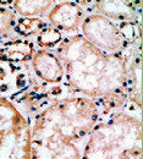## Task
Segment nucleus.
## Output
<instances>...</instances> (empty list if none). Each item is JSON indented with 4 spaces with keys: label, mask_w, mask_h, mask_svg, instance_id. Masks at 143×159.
I'll use <instances>...</instances> for the list:
<instances>
[{
    "label": "nucleus",
    "mask_w": 143,
    "mask_h": 159,
    "mask_svg": "<svg viewBox=\"0 0 143 159\" xmlns=\"http://www.w3.org/2000/svg\"><path fill=\"white\" fill-rule=\"evenodd\" d=\"M121 37L126 42L127 45L135 44L137 40L141 38V23L137 21L132 22H120L116 25Z\"/></svg>",
    "instance_id": "15"
},
{
    "label": "nucleus",
    "mask_w": 143,
    "mask_h": 159,
    "mask_svg": "<svg viewBox=\"0 0 143 159\" xmlns=\"http://www.w3.org/2000/svg\"><path fill=\"white\" fill-rule=\"evenodd\" d=\"M31 124L12 102L0 97V159H31Z\"/></svg>",
    "instance_id": "4"
},
{
    "label": "nucleus",
    "mask_w": 143,
    "mask_h": 159,
    "mask_svg": "<svg viewBox=\"0 0 143 159\" xmlns=\"http://www.w3.org/2000/svg\"><path fill=\"white\" fill-rule=\"evenodd\" d=\"M15 14L6 7H0V34L9 32L15 25Z\"/></svg>",
    "instance_id": "16"
},
{
    "label": "nucleus",
    "mask_w": 143,
    "mask_h": 159,
    "mask_svg": "<svg viewBox=\"0 0 143 159\" xmlns=\"http://www.w3.org/2000/svg\"><path fill=\"white\" fill-rule=\"evenodd\" d=\"M128 48L120 54H105L82 34H76L61 40L56 57L64 66L67 86L74 92L96 100L102 113L110 114L127 100Z\"/></svg>",
    "instance_id": "1"
},
{
    "label": "nucleus",
    "mask_w": 143,
    "mask_h": 159,
    "mask_svg": "<svg viewBox=\"0 0 143 159\" xmlns=\"http://www.w3.org/2000/svg\"><path fill=\"white\" fill-rule=\"evenodd\" d=\"M34 55V47L31 40L12 39L5 42L0 47V61L20 64L29 60Z\"/></svg>",
    "instance_id": "11"
},
{
    "label": "nucleus",
    "mask_w": 143,
    "mask_h": 159,
    "mask_svg": "<svg viewBox=\"0 0 143 159\" xmlns=\"http://www.w3.org/2000/svg\"><path fill=\"white\" fill-rule=\"evenodd\" d=\"M101 113L97 102L87 97L58 99L36 116L31 126L32 141H81L99 121Z\"/></svg>",
    "instance_id": "2"
},
{
    "label": "nucleus",
    "mask_w": 143,
    "mask_h": 159,
    "mask_svg": "<svg viewBox=\"0 0 143 159\" xmlns=\"http://www.w3.org/2000/svg\"><path fill=\"white\" fill-rule=\"evenodd\" d=\"M96 7L105 19L108 17L120 22H132L137 20L140 15L141 2L102 0L96 2Z\"/></svg>",
    "instance_id": "10"
},
{
    "label": "nucleus",
    "mask_w": 143,
    "mask_h": 159,
    "mask_svg": "<svg viewBox=\"0 0 143 159\" xmlns=\"http://www.w3.org/2000/svg\"><path fill=\"white\" fill-rule=\"evenodd\" d=\"M47 26L44 21L38 17H22L17 21L15 26V31L22 37H29L39 33Z\"/></svg>",
    "instance_id": "13"
},
{
    "label": "nucleus",
    "mask_w": 143,
    "mask_h": 159,
    "mask_svg": "<svg viewBox=\"0 0 143 159\" xmlns=\"http://www.w3.org/2000/svg\"><path fill=\"white\" fill-rule=\"evenodd\" d=\"M82 151L75 142L60 139L32 141L31 159H81Z\"/></svg>",
    "instance_id": "6"
},
{
    "label": "nucleus",
    "mask_w": 143,
    "mask_h": 159,
    "mask_svg": "<svg viewBox=\"0 0 143 159\" xmlns=\"http://www.w3.org/2000/svg\"><path fill=\"white\" fill-rule=\"evenodd\" d=\"M62 33L55 27H45L37 36V44L42 48H53L61 43Z\"/></svg>",
    "instance_id": "14"
},
{
    "label": "nucleus",
    "mask_w": 143,
    "mask_h": 159,
    "mask_svg": "<svg viewBox=\"0 0 143 159\" xmlns=\"http://www.w3.org/2000/svg\"><path fill=\"white\" fill-rule=\"evenodd\" d=\"M127 75H126V96L127 99L136 104L138 108L142 105V57L141 48L138 50L128 48L127 54Z\"/></svg>",
    "instance_id": "7"
},
{
    "label": "nucleus",
    "mask_w": 143,
    "mask_h": 159,
    "mask_svg": "<svg viewBox=\"0 0 143 159\" xmlns=\"http://www.w3.org/2000/svg\"><path fill=\"white\" fill-rule=\"evenodd\" d=\"M32 67L34 74L44 82L60 83L65 77V71L61 61L54 54L47 49L38 50L32 58Z\"/></svg>",
    "instance_id": "8"
},
{
    "label": "nucleus",
    "mask_w": 143,
    "mask_h": 159,
    "mask_svg": "<svg viewBox=\"0 0 143 159\" xmlns=\"http://www.w3.org/2000/svg\"><path fill=\"white\" fill-rule=\"evenodd\" d=\"M81 159H142V124L125 113H110L89 131Z\"/></svg>",
    "instance_id": "3"
},
{
    "label": "nucleus",
    "mask_w": 143,
    "mask_h": 159,
    "mask_svg": "<svg viewBox=\"0 0 143 159\" xmlns=\"http://www.w3.org/2000/svg\"><path fill=\"white\" fill-rule=\"evenodd\" d=\"M54 1H47V0H17L14 1L15 10L23 17H33L37 15H42L47 12L51 6Z\"/></svg>",
    "instance_id": "12"
},
{
    "label": "nucleus",
    "mask_w": 143,
    "mask_h": 159,
    "mask_svg": "<svg viewBox=\"0 0 143 159\" xmlns=\"http://www.w3.org/2000/svg\"><path fill=\"white\" fill-rule=\"evenodd\" d=\"M6 76H7L6 70H5L2 66H0V86L4 83V81H5V79H6Z\"/></svg>",
    "instance_id": "17"
},
{
    "label": "nucleus",
    "mask_w": 143,
    "mask_h": 159,
    "mask_svg": "<svg viewBox=\"0 0 143 159\" xmlns=\"http://www.w3.org/2000/svg\"><path fill=\"white\" fill-rule=\"evenodd\" d=\"M84 16V11L82 10V7L72 1H64L60 4H56L48 19L50 21V23L53 25V27L58 28L59 31H67V32H72V31H77L80 23L83 20Z\"/></svg>",
    "instance_id": "9"
},
{
    "label": "nucleus",
    "mask_w": 143,
    "mask_h": 159,
    "mask_svg": "<svg viewBox=\"0 0 143 159\" xmlns=\"http://www.w3.org/2000/svg\"><path fill=\"white\" fill-rule=\"evenodd\" d=\"M82 36L105 54H120L130 45L121 37L118 27L102 15H89L82 21Z\"/></svg>",
    "instance_id": "5"
}]
</instances>
